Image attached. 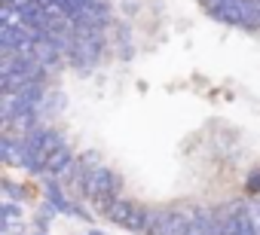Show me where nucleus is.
Masks as SVG:
<instances>
[{"instance_id": "423d86ee", "label": "nucleus", "mask_w": 260, "mask_h": 235, "mask_svg": "<svg viewBox=\"0 0 260 235\" xmlns=\"http://www.w3.org/2000/svg\"><path fill=\"white\" fill-rule=\"evenodd\" d=\"M77 162V156H74V150L68 147V144H61L58 150H52L49 153V159H46V177H64L68 174V168Z\"/></svg>"}, {"instance_id": "f257e3e1", "label": "nucleus", "mask_w": 260, "mask_h": 235, "mask_svg": "<svg viewBox=\"0 0 260 235\" xmlns=\"http://www.w3.org/2000/svg\"><path fill=\"white\" fill-rule=\"evenodd\" d=\"M80 195L86 205H92L101 217L110 211V205L116 199H122V177L116 171H110L107 165H95L83 174V183H80Z\"/></svg>"}, {"instance_id": "9b49d317", "label": "nucleus", "mask_w": 260, "mask_h": 235, "mask_svg": "<svg viewBox=\"0 0 260 235\" xmlns=\"http://www.w3.org/2000/svg\"><path fill=\"white\" fill-rule=\"evenodd\" d=\"M245 189H248V195H257V192H260V168H254V171H251V177H248Z\"/></svg>"}, {"instance_id": "ddd939ff", "label": "nucleus", "mask_w": 260, "mask_h": 235, "mask_svg": "<svg viewBox=\"0 0 260 235\" xmlns=\"http://www.w3.org/2000/svg\"><path fill=\"white\" fill-rule=\"evenodd\" d=\"M89 235H107V232H101V229H89Z\"/></svg>"}, {"instance_id": "f8f14e48", "label": "nucleus", "mask_w": 260, "mask_h": 235, "mask_svg": "<svg viewBox=\"0 0 260 235\" xmlns=\"http://www.w3.org/2000/svg\"><path fill=\"white\" fill-rule=\"evenodd\" d=\"M4 189H7V195H10L13 202H22V199H25V189H22V186H16L13 180H7V183H4Z\"/></svg>"}, {"instance_id": "39448f33", "label": "nucleus", "mask_w": 260, "mask_h": 235, "mask_svg": "<svg viewBox=\"0 0 260 235\" xmlns=\"http://www.w3.org/2000/svg\"><path fill=\"white\" fill-rule=\"evenodd\" d=\"M223 232V214L214 208H196L187 235H220Z\"/></svg>"}, {"instance_id": "7ed1b4c3", "label": "nucleus", "mask_w": 260, "mask_h": 235, "mask_svg": "<svg viewBox=\"0 0 260 235\" xmlns=\"http://www.w3.org/2000/svg\"><path fill=\"white\" fill-rule=\"evenodd\" d=\"M113 226H122L125 232H138V235H147V223H150V208L138 199H116L110 205V211L104 214Z\"/></svg>"}, {"instance_id": "6e6552de", "label": "nucleus", "mask_w": 260, "mask_h": 235, "mask_svg": "<svg viewBox=\"0 0 260 235\" xmlns=\"http://www.w3.org/2000/svg\"><path fill=\"white\" fill-rule=\"evenodd\" d=\"M245 208L248 205H233L226 214H223V232L220 235H242V217H245Z\"/></svg>"}, {"instance_id": "20e7f679", "label": "nucleus", "mask_w": 260, "mask_h": 235, "mask_svg": "<svg viewBox=\"0 0 260 235\" xmlns=\"http://www.w3.org/2000/svg\"><path fill=\"white\" fill-rule=\"evenodd\" d=\"M196 208H150L147 235H187Z\"/></svg>"}, {"instance_id": "1a4fd4ad", "label": "nucleus", "mask_w": 260, "mask_h": 235, "mask_svg": "<svg viewBox=\"0 0 260 235\" xmlns=\"http://www.w3.org/2000/svg\"><path fill=\"white\" fill-rule=\"evenodd\" d=\"M58 211L49 205V202H43L40 208H37V217H34V226H37V232H46V226L52 223V217H55Z\"/></svg>"}, {"instance_id": "0eeeda50", "label": "nucleus", "mask_w": 260, "mask_h": 235, "mask_svg": "<svg viewBox=\"0 0 260 235\" xmlns=\"http://www.w3.org/2000/svg\"><path fill=\"white\" fill-rule=\"evenodd\" d=\"M46 202H49L58 214L74 217V208H77V205H71V199H68V192H64V186H61L58 177H46Z\"/></svg>"}, {"instance_id": "4468645a", "label": "nucleus", "mask_w": 260, "mask_h": 235, "mask_svg": "<svg viewBox=\"0 0 260 235\" xmlns=\"http://www.w3.org/2000/svg\"><path fill=\"white\" fill-rule=\"evenodd\" d=\"M37 235H46V232H37Z\"/></svg>"}, {"instance_id": "9d476101", "label": "nucleus", "mask_w": 260, "mask_h": 235, "mask_svg": "<svg viewBox=\"0 0 260 235\" xmlns=\"http://www.w3.org/2000/svg\"><path fill=\"white\" fill-rule=\"evenodd\" d=\"M16 217H22V208H19V202L7 199V202H4V223H13Z\"/></svg>"}, {"instance_id": "f03ea898", "label": "nucleus", "mask_w": 260, "mask_h": 235, "mask_svg": "<svg viewBox=\"0 0 260 235\" xmlns=\"http://www.w3.org/2000/svg\"><path fill=\"white\" fill-rule=\"evenodd\" d=\"M205 13L230 28L239 31H260V10L257 0H202Z\"/></svg>"}]
</instances>
